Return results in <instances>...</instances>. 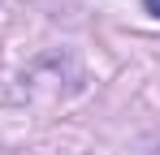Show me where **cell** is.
I'll list each match as a JSON object with an SVG mask.
<instances>
[{"mask_svg": "<svg viewBox=\"0 0 160 155\" xmlns=\"http://www.w3.org/2000/svg\"><path fill=\"white\" fill-rule=\"evenodd\" d=\"M147 13H152V17H160V0H147Z\"/></svg>", "mask_w": 160, "mask_h": 155, "instance_id": "6da1fadb", "label": "cell"}]
</instances>
